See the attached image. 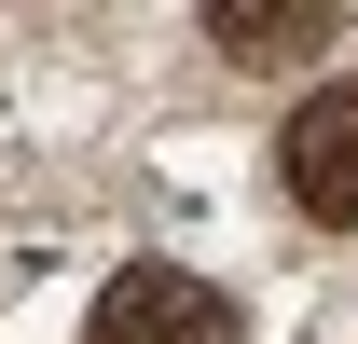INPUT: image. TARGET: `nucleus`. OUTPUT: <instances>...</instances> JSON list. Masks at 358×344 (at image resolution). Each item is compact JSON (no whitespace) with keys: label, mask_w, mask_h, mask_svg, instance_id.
<instances>
[{"label":"nucleus","mask_w":358,"mask_h":344,"mask_svg":"<svg viewBox=\"0 0 358 344\" xmlns=\"http://www.w3.org/2000/svg\"><path fill=\"white\" fill-rule=\"evenodd\" d=\"M83 344H248V331H234V303L207 289V275H179V261H124V275L96 289Z\"/></svg>","instance_id":"nucleus-1"},{"label":"nucleus","mask_w":358,"mask_h":344,"mask_svg":"<svg viewBox=\"0 0 358 344\" xmlns=\"http://www.w3.org/2000/svg\"><path fill=\"white\" fill-rule=\"evenodd\" d=\"M275 179H289V207H303V220L358 234V83H317L303 110H289V138H275Z\"/></svg>","instance_id":"nucleus-2"},{"label":"nucleus","mask_w":358,"mask_h":344,"mask_svg":"<svg viewBox=\"0 0 358 344\" xmlns=\"http://www.w3.org/2000/svg\"><path fill=\"white\" fill-rule=\"evenodd\" d=\"M345 42V0H207V55L221 69H303Z\"/></svg>","instance_id":"nucleus-3"}]
</instances>
